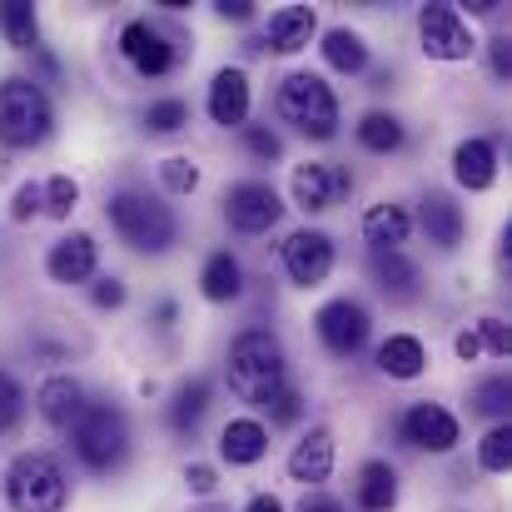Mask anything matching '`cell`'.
Here are the masks:
<instances>
[{"instance_id":"obj_1","label":"cell","mask_w":512,"mask_h":512,"mask_svg":"<svg viewBox=\"0 0 512 512\" xmlns=\"http://www.w3.org/2000/svg\"><path fill=\"white\" fill-rule=\"evenodd\" d=\"M224 373H229V388H234L244 403L269 408V403L289 388V358H284V343L274 339L269 329H244L239 339L229 343Z\"/></svg>"},{"instance_id":"obj_2","label":"cell","mask_w":512,"mask_h":512,"mask_svg":"<svg viewBox=\"0 0 512 512\" xmlns=\"http://www.w3.org/2000/svg\"><path fill=\"white\" fill-rule=\"evenodd\" d=\"M50 130H55L50 95L25 75L0 80V145L5 150H35V145L50 140Z\"/></svg>"},{"instance_id":"obj_3","label":"cell","mask_w":512,"mask_h":512,"mask_svg":"<svg viewBox=\"0 0 512 512\" xmlns=\"http://www.w3.org/2000/svg\"><path fill=\"white\" fill-rule=\"evenodd\" d=\"M105 214H110L115 234H120L130 249H140V254H165L174 244V234H179L174 209L160 204L155 194H145V189H120V194H110Z\"/></svg>"},{"instance_id":"obj_4","label":"cell","mask_w":512,"mask_h":512,"mask_svg":"<svg viewBox=\"0 0 512 512\" xmlns=\"http://www.w3.org/2000/svg\"><path fill=\"white\" fill-rule=\"evenodd\" d=\"M279 120L294 125L304 140H334L339 135V95L324 85V75H309V70H294L284 85H279V100H274Z\"/></svg>"},{"instance_id":"obj_5","label":"cell","mask_w":512,"mask_h":512,"mask_svg":"<svg viewBox=\"0 0 512 512\" xmlns=\"http://www.w3.org/2000/svg\"><path fill=\"white\" fill-rule=\"evenodd\" d=\"M5 503L10 512H60L70 503L65 468L50 453H20L5 468Z\"/></svg>"},{"instance_id":"obj_6","label":"cell","mask_w":512,"mask_h":512,"mask_svg":"<svg viewBox=\"0 0 512 512\" xmlns=\"http://www.w3.org/2000/svg\"><path fill=\"white\" fill-rule=\"evenodd\" d=\"M70 443H75V458H80L90 473H110V468H120L125 453H130V423H125L120 408L90 403V408L75 418Z\"/></svg>"},{"instance_id":"obj_7","label":"cell","mask_w":512,"mask_h":512,"mask_svg":"<svg viewBox=\"0 0 512 512\" xmlns=\"http://www.w3.org/2000/svg\"><path fill=\"white\" fill-rule=\"evenodd\" d=\"M120 55H125L145 80H160V75H170L174 65L184 60V40L170 35L165 25H155V20H130V25L120 30Z\"/></svg>"},{"instance_id":"obj_8","label":"cell","mask_w":512,"mask_h":512,"mask_svg":"<svg viewBox=\"0 0 512 512\" xmlns=\"http://www.w3.org/2000/svg\"><path fill=\"white\" fill-rule=\"evenodd\" d=\"M418 40H423V55L428 60H468L478 50L468 20L453 5H423L418 10Z\"/></svg>"},{"instance_id":"obj_9","label":"cell","mask_w":512,"mask_h":512,"mask_svg":"<svg viewBox=\"0 0 512 512\" xmlns=\"http://www.w3.org/2000/svg\"><path fill=\"white\" fill-rule=\"evenodd\" d=\"M224 214H229V224H234L239 234H264V229H274V224L284 219V204H279L274 184H264V179H239V184L224 194Z\"/></svg>"},{"instance_id":"obj_10","label":"cell","mask_w":512,"mask_h":512,"mask_svg":"<svg viewBox=\"0 0 512 512\" xmlns=\"http://www.w3.org/2000/svg\"><path fill=\"white\" fill-rule=\"evenodd\" d=\"M284 269L299 289H314L334 274V239L324 229H294L284 239Z\"/></svg>"},{"instance_id":"obj_11","label":"cell","mask_w":512,"mask_h":512,"mask_svg":"<svg viewBox=\"0 0 512 512\" xmlns=\"http://www.w3.org/2000/svg\"><path fill=\"white\" fill-rule=\"evenodd\" d=\"M314 329H319V343H324L334 358H353V353L368 343V309L353 304V299H329V304L314 314Z\"/></svg>"},{"instance_id":"obj_12","label":"cell","mask_w":512,"mask_h":512,"mask_svg":"<svg viewBox=\"0 0 512 512\" xmlns=\"http://www.w3.org/2000/svg\"><path fill=\"white\" fill-rule=\"evenodd\" d=\"M289 189H294V204L304 214H324V209H334L343 194L353 189V174L343 165H299L294 179H289Z\"/></svg>"},{"instance_id":"obj_13","label":"cell","mask_w":512,"mask_h":512,"mask_svg":"<svg viewBox=\"0 0 512 512\" xmlns=\"http://www.w3.org/2000/svg\"><path fill=\"white\" fill-rule=\"evenodd\" d=\"M403 438L423 453H453L458 448V418L443 403H413L403 413Z\"/></svg>"},{"instance_id":"obj_14","label":"cell","mask_w":512,"mask_h":512,"mask_svg":"<svg viewBox=\"0 0 512 512\" xmlns=\"http://www.w3.org/2000/svg\"><path fill=\"white\" fill-rule=\"evenodd\" d=\"M35 408H40V418L50 423V428H75V418L90 408V398H85V383L80 378H70V373H55V378H45L40 383V393H35Z\"/></svg>"},{"instance_id":"obj_15","label":"cell","mask_w":512,"mask_h":512,"mask_svg":"<svg viewBox=\"0 0 512 512\" xmlns=\"http://www.w3.org/2000/svg\"><path fill=\"white\" fill-rule=\"evenodd\" d=\"M95 264H100V249H95L90 234H65L45 254V274L55 284H85V279H95Z\"/></svg>"},{"instance_id":"obj_16","label":"cell","mask_w":512,"mask_h":512,"mask_svg":"<svg viewBox=\"0 0 512 512\" xmlns=\"http://www.w3.org/2000/svg\"><path fill=\"white\" fill-rule=\"evenodd\" d=\"M329 473H334V433L324 423H314L289 453V478L314 488V483H329Z\"/></svg>"},{"instance_id":"obj_17","label":"cell","mask_w":512,"mask_h":512,"mask_svg":"<svg viewBox=\"0 0 512 512\" xmlns=\"http://www.w3.org/2000/svg\"><path fill=\"white\" fill-rule=\"evenodd\" d=\"M209 120L214 125H239L244 130V120H249V75L244 70H234V65H224L214 80H209Z\"/></svg>"},{"instance_id":"obj_18","label":"cell","mask_w":512,"mask_h":512,"mask_svg":"<svg viewBox=\"0 0 512 512\" xmlns=\"http://www.w3.org/2000/svg\"><path fill=\"white\" fill-rule=\"evenodd\" d=\"M418 219H423V234H428V244H438V249H458V244H463V229H468V219H463V209L453 204V194H443V189H428V194L418 199Z\"/></svg>"},{"instance_id":"obj_19","label":"cell","mask_w":512,"mask_h":512,"mask_svg":"<svg viewBox=\"0 0 512 512\" xmlns=\"http://www.w3.org/2000/svg\"><path fill=\"white\" fill-rule=\"evenodd\" d=\"M314 30H319V20H314L309 5H284V10L269 15V25H264V45H269L274 55H299V50L314 40Z\"/></svg>"},{"instance_id":"obj_20","label":"cell","mask_w":512,"mask_h":512,"mask_svg":"<svg viewBox=\"0 0 512 512\" xmlns=\"http://www.w3.org/2000/svg\"><path fill=\"white\" fill-rule=\"evenodd\" d=\"M219 453H224V463L249 468V463H259L269 453V428L259 418H229L224 433H219Z\"/></svg>"},{"instance_id":"obj_21","label":"cell","mask_w":512,"mask_h":512,"mask_svg":"<svg viewBox=\"0 0 512 512\" xmlns=\"http://www.w3.org/2000/svg\"><path fill=\"white\" fill-rule=\"evenodd\" d=\"M453 174H458V184L473 189V194L493 189V179H498V150H493V140H463V145L453 150Z\"/></svg>"},{"instance_id":"obj_22","label":"cell","mask_w":512,"mask_h":512,"mask_svg":"<svg viewBox=\"0 0 512 512\" xmlns=\"http://www.w3.org/2000/svg\"><path fill=\"white\" fill-rule=\"evenodd\" d=\"M199 294H204L209 304H229V299H239V294H244V264H239L229 249L209 254L204 269H199Z\"/></svg>"},{"instance_id":"obj_23","label":"cell","mask_w":512,"mask_h":512,"mask_svg":"<svg viewBox=\"0 0 512 512\" xmlns=\"http://www.w3.org/2000/svg\"><path fill=\"white\" fill-rule=\"evenodd\" d=\"M408 234H413V219H408V209L393 204V199H383V204H373V209L363 214V239H368L373 249H398V244H408Z\"/></svg>"},{"instance_id":"obj_24","label":"cell","mask_w":512,"mask_h":512,"mask_svg":"<svg viewBox=\"0 0 512 512\" xmlns=\"http://www.w3.org/2000/svg\"><path fill=\"white\" fill-rule=\"evenodd\" d=\"M378 368L388 378H418L428 368V348H423V339H413V334H388V339L378 343Z\"/></svg>"},{"instance_id":"obj_25","label":"cell","mask_w":512,"mask_h":512,"mask_svg":"<svg viewBox=\"0 0 512 512\" xmlns=\"http://www.w3.org/2000/svg\"><path fill=\"white\" fill-rule=\"evenodd\" d=\"M398 503V473L388 463H363L358 468V508L363 512H393Z\"/></svg>"},{"instance_id":"obj_26","label":"cell","mask_w":512,"mask_h":512,"mask_svg":"<svg viewBox=\"0 0 512 512\" xmlns=\"http://www.w3.org/2000/svg\"><path fill=\"white\" fill-rule=\"evenodd\" d=\"M324 60L339 70V75H363L368 70V45H363V35L358 30H348V25H334V30H324Z\"/></svg>"},{"instance_id":"obj_27","label":"cell","mask_w":512,"mask_h":512,"mask_svg":"<svg viewBox=\"0 0 512 512\" xmlns=\"http://www.w3.org/2000/svg\"><path fill=\"white\" fill-rule=\"evenodd\" d=\"M358 145H363L368 155H393V150L403 145V120L388 115V110H368V115L358 120Z\"/></svg>"},{"instance_id":"obj_28","label":"cell","mask_w":512,"mask_h":512,"mask_svg":"<svg viewBox=\"0 0 512 512\" xmlns=\"http://www.w3.org/2000/svg\"><path fill=\"white\" fill-rule=\"evenodd\" d=\"M368 269H373L378 289H388V294H413V284H418V264L403 259L398 249H373Z\"/></svg>"},{"instance_id":"obj_29","label":"cell","mask_w":512,"mask_h":512,"mask_svg":"<svg viewBox=\"0 0 512 512\" xmlns=\"http://www.w3.org/2000/svg\"><path fill=\"white\" fill-rule=\"evenodd\" d=\"M0 35H5L15 50H35V45H40L35 5H30V0H0Z\"/></svg>"},{"instance_id":"obj_30","label":"cell","mask_w":512,"mask_h":512,"mask_svg":"<svg viewBox=\"0 0 512 512\" xmlns=\"http://www.w3.org/2000/svg\"><path fill=\"white\" fill-rule=\"evenodd\" d=\"M204 413H209V383L204 378H189L170 403V428L174 433H194Z\"/></svg>"},{"instance_id":"obj_31","label":"cell","mask_w":512,"mask_h":512,"mask_svg":"<svg viewBox=\"0 0 512 512\" xmlns=\"http://www.w3.org/2000/svg\"><path fill=\"white\" fill-rule=\"evenodd\" d=\"M508 463H512V428L508 423H493L483 433V443H478V468L483 473H508Z\"/></svg>"},{"instance_id":"obj_32","label":"cell","mask_w":512,"mask_h":512,"mask_svg":"<svg viewBox=\"0 0 512 512\" xmlns=\"http://www.w3.org/2000/svg\"><path fill=\"white\" fill-rule=\"evenodd\" d=\"M75 204H80V184H75L70 174H55V179L40 184V209H45L50 219H70Z\"/></svg>"},{"instance_id":"obj_33","label":"cell","mask_w":512,"mask_h":512,"mask_svg":"<svg viewBox=\"0 0 512 512\" xmlns=\"http://www.w3.org/2000/svg\"><path fill=\"white\" fill-rule=\"evenodd\" d=\"M473 403H478V413H488V418H498V423H508V403H512V383L498 373V378H483L478 383V393H473Z\"/></svg>"},{"instance_id":"obj_34","label":"cell","mask_w":512,"mask_h":512,"mask_svg":"<svg viewBox=\"0 0 512 512\" xmlns=\"http://www.w3.org/2000/svg\"><path fill=\"white\" fill-rule=\"evenodd\" d=\"M145 125H150V135H179L189 125V105L184 100H155L145 110Z\"/></svg>"},{"instance_id":"obj_35","label":"cell","mask_w":512,"mask_h":512,"mask_svg":"<svg viewBox=\"0 0 512 512\" xmlns=\"http://www.w3.org/2000/svg\"><path fill=\"white\" fill-rule=\"evenodd\" d=\"M160 179H165V189H174V194H189V189H199V170H194V160H184V155L160 160Z\"/></svg>"},{"instance_id":"obj_36","label":"cell","mask_w":512,"mask_h":512,"mask_svg":"<svg viewBox=\"0 0 512 512\" xmlns=\"http://www.w3.org/2000/svg\"><path fill=\"white\" fill-rule=\"evenodd\" d=\"M239 135H244V150H249L254 160H264V165L284 155V140H279L274 130H264V125H244Z\"/></svg>"},{"instance_id":"obj_37","label":"cell","mask_w":512,"mask_h":512,"mask_svg":"<svg viewBox=\"0 0 512 512\" xmlns=\"http://www.w3.org/2000/svg\"><path fill=\"white\" fill-rule=\"evenodd\" d=\"M20 413H25V393H20V383L10 373H0V438L20 423Z\"/></svg>"},{"instance_id":"obj_38","label":"cell","mask_w":512,"mask_h":512,"mask_svg":"<svg viewBox=\"0 0 512 512\" xmlns=\"http://www.w3.org/2000/svg\"><path fill=\"white\" fill-rule=\"evenodd\" d=\"M473 334H478V343H483L493 358H508L512 353V334H508V324H503V319H483Z\"/></svg>"},{"instance_id":"obj_39","label":"cell","mask_w":512,"mask_h":512,"mask_svg":"<svg viewBox=\"0 0 512 512\" xmlns=\"http://www.w3.org/2000/svg\"><path fill=\"white\" fill-rule=\"evenodd\" d=\"M35 214H40V184H20V189H15V204H10V219L25 224V219H35Z\"/></svg>"},{"instance_id":"obj_40","label":"cell","mask_w":512,"mask_h":512,"mask_svg":"<svg viewBox=\"0 0 512 512\" xmlns=\"http://www.w3.org/2000/svg\"><path fill=\"white\" fill-rule=\"evenodd\" d=\"M299 413H304V398H299L294 388H284V393L269 403V418H274V423H299Z\"/></svg>"},{"instance_id":"obj_41","label":"cell","mask_w":512,"mask_h":512,"mask_svg":"<svg viewBox=\"0 0 512 512\" xmlns=\"http://www.w3.org/2000/svg\"><path fill=\"white\" fill-rule=\"evenodd\" d=\"M90 299H95L100 309H120V304H125V284H120V279H100V284L90 289Z\"/></svg>"},{"instance_id":"obj_42","label":"cell","mask_w":512,"mask_h":512,"mask_svg":"<svg viewBox=\"0 0 512 512\" xmlns=\"http://www.w3.org/2000/svg\"><path fill=\"white\" fill-rule=\"evenodd\" d=\"M184 483H189L194 493H204V498L219 488V478H214V468H209V463H189V468H184Z\"/></svg>"},{"instance_id":"obj_43","label":"cell","mask_w":512,"mask_h":512,"mask_svg":"<svg viewBox=\"0 0 512 512\" xmlns=\"http://www.w3.org/2000/svg\"><path fill=\"white\" fill-rule=\"evenodd\" d=\"M493 70H498V80H512V45L508 40H493Z\"/></svg>"},{"instance_id":"obj_44","label":"cell","mask_w":512,"mask_h":512,"mask_svg":"<svg viewBox=\"0 0 512 512\" xmlns=\"http://www.w3.org/2000/svg\"><path fill=\"white\" fill-rule=\"evenodd\" d=\"M214 10H219L224 20H249V15H254V0H219Z\"/></svg>"},{"instance_id":"obj_45","label":"cell","mask_w":512,"mask_h":512,"mask_svg":"<svg viewBox=\"0 0 512 512\" xmlns=\"http://www.w3.org/2000/svg\"><path fill=\"white\" fill-rule=\"evenodd\" d=\"M294 512H343V503H334L329 493H309V498H304Z\"/></svg>"},{"instance_id":"obj_46","label":"cell","mask_w":512,"mask_h":512,"mask_svg":"<svg viewBox=\"0 0 512 512\" xmlns=\"http://www.w3.org/2000/svg\"><path fill=\"white\" fill-rule=\"evenodd\" d=\"M453 348H458V358H463V363H473V358L483 353V343H478V334H473V329H463V334H458V343H453Z\"/></svg>"},{"instance_id":"obj_47","label":"cell","mask_w":512,"mask_h":512,"mask_svg":"<svg viewBox=\"0 0 512 512\" xmlns=\"http://www.w3.org/2000/svg\"><path fill=\"white\" fill-rule=\"evenodd\" d=\"M244 512H284V503H279L274 493H259V498H254V503H249Z\"/></svg>"},{"instance_id":"obj_48","label":"cell","mask_w":512,"mask_h":512,"mask_svg":"<svg viewBox=\"0 0 512 512\" xmlns=\"http://www.w3.org/2000/svg\"><path fill=\"white\" fill-rule=\"evenodd\" d=\"M155 319H160V329H170L174 324V304H160V309H155Z\"/></svg>"},{"instance_id":"obj_49","label":"cell","mask_w":512,"mask_h":512,"mask_svg":"<svg viewBox=\"0 0 512 512\" xmlns=\"http://www.w3.org/2000/svg\"><path fill=\"white\" fill-rule=\"evenodd\" d=\"M194 512H229V508H219V503H204V508H194Z\"/></svg>"}]
</instances>
